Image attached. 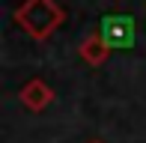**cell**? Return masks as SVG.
Listing matches in <instances>:
<instances>
[{
    "instance_id": "4",
    "label": "cell",
    "mask_w": 146,
    "mask_h": 143,
    "mask_svg": "<svg viewBox=\"0 0 146 143\" xmlns=\"http://www.w3.org/2000/svg\"><path fill=\"white\" fill-rule=\"evenodd\" d=\"M116 18H110V21L108 24H104V39H108V42L110 45H116V42H125V39H128V18H125V24H122V27H116Z\"/></svg>"
},
{
    "instance_id": "3",
    "label": "cell",
    "mask_w": 146,
    "mask_h": 143,
    "mask_svg": "<svg viewBox=\"0 0 146 143\" xmlns=\"http://www.w3.org/2000/svg\"><path fill=\"white\" fill-rule=\"evenodd\" d=\"M110 48H113V45L104 39V33H90V36L81 42V48H78V51H81V57L90 63V66H102V63L110 57Z\"/></svg>"
},
{
    "instance_id": "2",
    "label": "cell",
    "mask_w": 146,
    "mask_h": 143,
    "mask_svg": "<svg viewBox=\"0 0 146 143\" xmlns=\"http://www.w3.org/2000/svg\"><path fill=\"white\" fill-rule=\"evenodd\" d=\"M18 99H21V105L33 110V113H42L45 107L54 101V89L48 87V83L42 81V77H33V81H27L21 87V93H18Z\"/></svg>"
},
{
    "instance_id": "5",
    "label": "cell",
    "mask_w": 146,
    "mask_h": 143,
    "mask_svg": "<svg viewBox=\"0 0 146 143\" xmlns=\"http://www.w3.org/2000/svg\"><path fill=\"white\" fill-rule=\"evenodd\" d=\"M87 143H104V140H87Z\"/></svg>"
},
{
    "instance_id": "1",
    "label": "cell",
    "mask_w": 146,
    "mask_h": 143,
    "mask_svg": "<svg viewBox=\"0 0 146 143\" xmlns=\"http://www.w3.org/2000/svg\"><path fill=\"white\" fill-rule=\"evenodd\" d=\"M63 18L66 12L57 0H21L15 6V24L36 42L51 39L60 30Z\"/></svg>"
}]
</instances>
